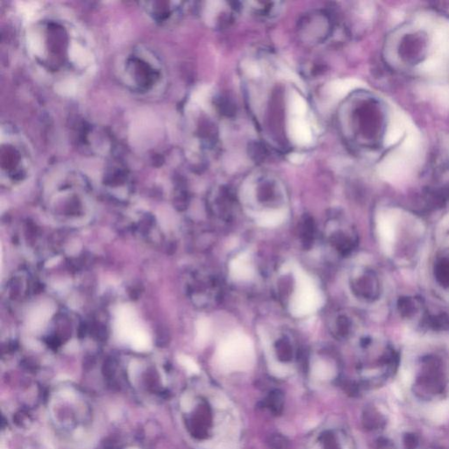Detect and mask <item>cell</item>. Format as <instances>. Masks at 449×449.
I'll return each mask as SVG.
<instances>
[{
  "instance_id": "277c9868",
  "label": "cell",
  "mask_w": 449,
  "mask_h": 449,
  "mask_svg": "<svg viewBox=\"0 0 449 449\" xmlns=\"http://www.w3.org/2000/svg\"><path fill=\"white\" fill-rule=\"evenodd\" d=\"M218 360L224 369L230 371L250 369L255 362L253 343L244 333H232L220 343Z\"/></svg>"
},
{
  "instance_id": "8fae6325",
  "label": "cell",
  "mask_w": 449,
  "mask_h": 449,
  "mask_svg": "<svg viewBox=\"0 0 449 449\" xmlns=\"http://www.w3.org/2000/svg\"><path fill=\"white\" fill-rule=\"evenodd\" d=\"M411 124L402 114H396L393 117V120L390 121L386 131L383 140L384 146H390L397 143Z\"/></svg>"
},
{
  "instance_id": "5b68a950",
  "label": "cell",
  "mask_w": 449,
  "mask_h": 449,
  "mask_svg": "<svg viewBox=\"0 0 449 449\" xmlns=\"http://www.w3.org/2000/svg\"><path fill=\"white\" fill-rule=\"evenodd\" d=\"M296 286L289 304L293 316L302 318L315 313L324 302L322 294L311 276L303 270H295Z\"/></svg>"
},
{
  "instance_id": "6da1fadb",
  "label": "cell",
  "mask_w": 449,
  "mask_h": 449,
  "mask_svg": "<svg viewBox=\"0 0 449 449\" xmlns=\"http://www.w3.org/2000/svg\"><path fill=\"white\" fill-rule=\"evenodd\" d=\"M22 43L33 70L63 95L78 92L96 72L97 54L92 38L64 14L36 12L24 27Z\"/></svg>"
},
{
  "instance_id": "ac0fdd59",
  "label": "cell",
  "mask_w": 449,
  "mask_h": 449,
  "mask_svg": "<svg viewBox=\"0 0 449 449\" xmlns=\"http://www.w3.org/2000/svg\"><path fill=\"white\" fill-rule=\"evenodd\" d=\"M313 374L320 379H329L333 376V370L328 364L319 362L313 367Z\"/></svg>"
},
{
  "instance_id": "9c48e42d",
  "label": "cell",
  "mask_w": 449,
  "mask_h": 449,
  "mask_svg": "<svg viewBox=\"0 0 449 449\" xmlns=\"http://www.w3.org/2000/svg\"><path fill=\"white\" fill-rule=\"evenodd\" d=\"M230 276L237 282L250 281L255 276V269L250 256L242 253L233 258L229 264Z\"/></svg>"
},
{
  "instance_id": "e0dca14e",
  "label": "cell",
  "mask_w": 449,
  "mask_h": 449,
  "mask_svg": "<svg viewBox=\"0 0 449 449\" xmlns=\"http://www.w3.org/2000/svg\"><path fill=\"white\" fill-rule=\"evenodd\" d=\"M431 419L436 422L441 423L448 419L449 403H439L431 410L430 413Z\"/></svg>"
},
{
  "instance_id": "7c38bea8",
  "label": "cell",
  "mask_w": 449,
  "mask_h": 449,
  "mask_svg": "<svg viewBox=\"0 0 449 449\" xmlns=\"http://www.w3.org/2000/svg\"><path fill=\"white\" fill-rule=\"evenodd\" d=\"M287 213L284 210H272L260 213L257 218V223L258 226L265 228L276 227L286 219Z\"/></svg>"
},
{
  "instance_id": "d6986e66",
  "label": "cell",
  "mask_w": 449,
  "mask_h": 449,
  "mask_svg": "<svg viewBox=\"0 0 449 449\" xmlns=\"http://www.w3.org/2000/svg\"><path fill=\"white\" fill-rule=\"evenodd\" d=\"M180 363L183 365L185 369L189 371L190 373H192V374H197V373L199 372V368L197 366V364H196L192 359H190V357H188V356H179Z\"/></svg>"
},
{
  "instance_id": "7a4b0ae2",
  "label": "cell",
  "mask_w": 449,
  "mask_h": 449,
  "mask_svg": "<svg viewBox=\"0 0 449 449\" xmlns=\"http://www.w3.org/2000/svg\"><path fill=\"white\" fill-rule=\"evenodd\" d=\"M114 72L120 85L135 96L153 97L165 90V63L157 50L146 44L124 49L115 61Z\"/></svg>"
},
{
  "instance_id": "30bf717a",
  "label": "cell",
  "mask_w": 449,
  "mask_h": 449,
  "mask_svg": "<svg viewBox=\"0 0 449 449\" xmlns=\"http://www.w3.org/2000/svg\"><path fill=\"white\" fill-rule=\"evenodd\" d=\"M363 86L364 83L356 78L337 79L328 83L326 91L333 99H341L352 90Z\"/></svg>"
},
{
  "instance_id": "2e32d148",
  "label": "cell",
  "mask_w": 449,
  "mask_h": 449,
  "mask_svg": "<svg viewBox=\"0 0 449 449\" xmlns=\"http://www.w3.org/2000/svg\"><path fill=\"white\" fill-rule=\"evenodd\" d=\"M443 61L439 57H432L419 65V70L425 74H437L443 69Z\"/></svg>"
},
{
  "instance_id": "8992f818",
  "label": "cell",
  "mask_w": 449,
  "mask_h": 449,
  "mask_svg": "<svg viewBox=\"0 0 449 449\" xmlns=\"http://www.w3.org/2000/svg\"><path fill=\"white\" fill-rule=\"evenodd\" d=\"M415 157L398 149L389 154L380 163L378 172L381 177L389 182L400 181L409 173Z\"/></svg>"
},
{
  "instance_id": "ba28073f",
  "label": "cell",
  "mask_w": 449,
  "mask_h": 449,
  "mask_svg": "<svg viewBox=\"0 0 449 449\" xmlns=\"http://www.w3.org/2000/svg\"><path fill=\"white\" fill-rule=\"evenodd\" d=\"M287 133L293 143L300 146L309 145L313 140V132L305 117H289Z\"/></svg>"
},
{
  "instance_id": "5bb4252c",
  "label": "cell",
  "mask_w": 449,
  "mask_h": 449,
  "mask_svg": "<svg viewBox=\"0 0 449 449\" xmlns=\"http://www.w3.org/2000/svg\"><path fill=\"white\" fill-rule=\"evenodd\" d=\"M288 110L290 117H305L307 112V104L300 94H290L288 102Z\"/></svg>"
},
{
  "instance_id": "52a82bcc",
  "label": "cell",
  "mask_w": 449,
  "mask_h": 449,
  "mask_svg": "<svg viewBox=\"0 0 449 449\" xmlns=\"http://www.w3.org/2000/svg\"><path fill=\"white\" fill-rule=\"evenodd\" d=\"M140 6L146 18L158 27L170 26L179 13L180 3L174 1H147Z\"/></svg>"
},
{
  "instance_id": "3957f363",
  "label": "cell",
  "mask_w": 449,
  "mask_h": 449,
  "mask_svg": "<svg viewBox=\"0 0 449 449\" xmlns=\"http://www.w3.org/2000/svg\"><path fill=\"white\" fill-rule=\"evenodd\" d=\"M34 165L33 149L18 127L7 122L0 132V175L2 183L16 184L30 176Z\"/></svg>"
},
{
  "instance_id": "44dd1931",
  "label": "cell",
  "mask_w": 449,
  "mask_h": 449,
  "mask_svg": "<svg viewBox=\"0 0 449 449\" xmlns=\"http://www.w3.org/2000/svg\"><path fill=\"white\" fill-rule=\"evenodd\" d=\"M273 372L276 374V376H283L286 375L287 369L286 368H284L283 366H280V365H276L275 367H273Z\"/></svg>"
},
{
  "instance_id": "4fadbf2b",
  "label": "cell",
  "mask_w": 449,
  "mask_h": 449,
  "mask_svg": "<svg viewBox=\"0 0 449 449\" xmlns=\"http://www.w3.org/2000/svg\"><path fill=\"white\" fill-rule=\"evenodd\" d=\"M433 41L435 44L437 50L440 56L448 57L449 56V24L445 23L440 25L436 29Z\"/></svg>"
},
{
  "instance_id": "9a60e30c",
  "label": "cell",
  "mask_w": 449,
  "mask_h": 449,
  "mask_svg": "<svg viewBox=\"0 0 449 449\" xmlns=\"http://www.w3.org/2000/svg\"><path fill=\"white\" fill-rule=\"evenodd\" d=\"M211 335V325L207 319H201L196 324V342L203 346L208 341Z\"/></svg>"
},
{
  "instance_id": "ffe728a7",
  "label": "cell",
  "mask_w": 449,
  "mask_h": 449,
  "mask_svg": "<svg viewBox=\"0 0 449 449\" xmlns=\"http://www.w3.org/2000/svg\"><path fill=\"white\" fill-rule=\"evenodd\" d=\"M437 97L439 103L445 107L449 106V88L448 87H439L437 90Z\"/></svg>"
}]
</instances>
